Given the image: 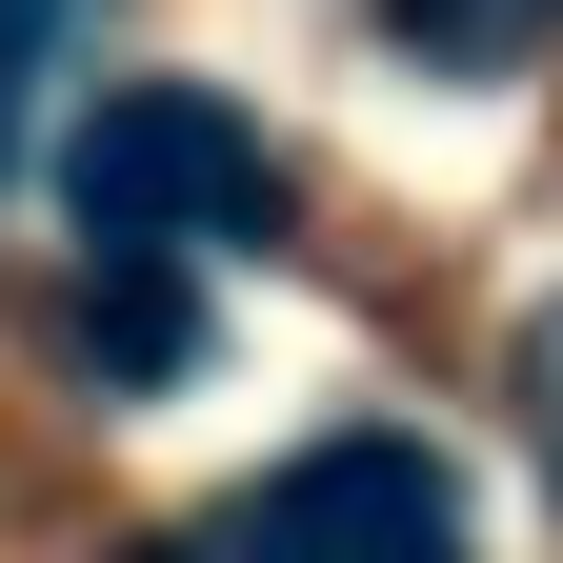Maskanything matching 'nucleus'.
I'll use <instances>...</instances> for the list:
<instances>
[{
  "label": "nucleus",
  "instance_id": "1",
  "mask_svg": "<svg viewBox=\"0 0 563 563\" xmlns=\"http://www.w3.org/2000/svg\"><path fill=\"white\" fill-rule=\"evenodd\" d=\"M60 201H81V242L222 262V242L282 222V141L242 101H201V81H121V101H81V141H60Z\"/></svg>",
  "mask_w": 563,
  "mask_h": 563
},
{
  "label": "nucleus",
  "instance_id": "2",
  "mask_svg": "<svg viewBox=\"0 0 563 563\" xmlns=\"http://www.w3.org/2000/svg\"><path fill=\"white\" fill-rule=\"evenodd\" d=\"M162 563H463V463L402 422H342L282 483H242L222 523H181Z\"/></svg>",
  "mask_w": 563,
  "mask_h": 563
},
{
  "label": "nucleus",
  "instance_id": "3",
  "mask_svg": "<svg viewBox=\"0 0 563 563\" xmlns=\"http://www.w3.org/2000/svg\"><path fill=\"white\" fill-rule=\"evenodd\" d=\"M60 342H81V383H181V363H201V302H181V262H162V242H81Z\"/></svg>",
  "mask_w": 563,
  "mask_h": 563
},
{
  "label": "nucleus",
  "instance_id": "4",
  "mask_svg": "<svg viewBox=\"0 0 563 563\" xmlns=\"http://www.w3.org/2000/svg\"><path fill=\"white\" fill-rule=\"evenodd\" d=\"M383 21L422 60H523V41H563V0H383Z\"/></svg>",
  "mask_w": 563,
  "mask_h": 563
},
{
  "label": "nucleus",
  "instance_id": "5",
  "mask_svg": "<svg viewBox=\"0 0 563 563\" xmlns=\"http://www.w3.org/2000/svg\"><path fill=\"white\" fill-rule=\"evenodd\" d=\"M60 41H81V0H0V162H21V121L60 81Z\"/></svg>",
  "mask_w": 563,
  "mask_h": 563
},
{
  "label": "nucleus",
  "instance_id": "6",
  "mask_svg": "<svg viewBox=\"0 0 563 563\" xmlns=\"http://www.w3.org/2000/svg\"><path fill=\"white\" fill-rule=\"evenodd\" d=\"M523 402H543V443H563V302L523 322Z\"/></svg>",
  "mask_w": 563,
  "mask_h": 563
}]
</instances>
